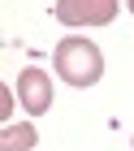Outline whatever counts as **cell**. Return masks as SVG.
Returning <instances> with one entry per match:
<instances>
[{
	"label": "cell",
	"instance_id": "1",
	"mask_svg": "<svg viewBox=\"0 0 134 151\" xmlns=\"http://www.w3.org/2000/svg\"><path fill=\"white\" fill-rule=\"evenodd\" d=\"M56 73L69 82V86H95L104 73V56L100 47L82 35H65L56 43Z\"/></svg>",
	"mask_w": 134,
	"mask_h": 151
},
{
	"label": "cell",
	"instance_id": "2",
	"mask_svg": "<svg viewBox=\"0 0 134 151\" xmlns=\"http://www.w3.org/2000/svg\"><path fill=\"white\" fill-rule=\"evenodd\" d=\"M61 26H108L117 17V0H56Z\"/></svg>",
	"mask_w": 134,
	"mask_h": 151
},
{
	"label": "cell",
	"instance_id": "3",
	"mask_svg": "<svg viewBox=\"0 0 134 151\" xmlns=\"http://www.w3.org/2000/svg\"><path fill=\"white\" fill-rule=\"evenodd\" d=\"M17 99H22L26 112H35V116L48 112V108L56 104V95H52V78H48L43 69H35V65H30V69H22V73H17Z\"/></svg>",
	"mask_w": 134,
	"mask_h": 151
},
{
	"label": "cell",
	"instance_id": "4",
	"mask_svg": "<svg viewBox=\"0 0 134 151\" xmlns=\"http://www.w3.org/2000/svg\"><path fill=\"white\" fill-rule=\"evenodd\" d=\"M26 147H35V129L30 125H4L0 151H26Z\"/></svg>",
	"mask_w": 134,
	"mask_h": 151
},
{
	"label": "cell",
	"instance_id": "5",
	"mask_svg": "<svg viewBox=\"0 0 134 151\" xmlns=\"http://www.w3.org/2000/svg\"><path fill=\"white\" fill-rule=\"evenodd\" d=\"M9 108H13V91H9V86H4V91H0V112L9 116Z\"/></svg>",
	"mask_w": 134,
	"mask_h": 151
},
{
	"label": "cell",
	"instance_id": "6",
	"mask_svg": "<svg viewBox=\"0 0 134 151\" xmlns=\"http://www.w3.org/2000/svg\"><path fill=\"white\" fill-rule=\"evenodd\" d=\"M125 4H130V13H134V0H125Z\"/></svg>",
	"mask_w": 134,
	"mask_h": 151
}]
</instances>
